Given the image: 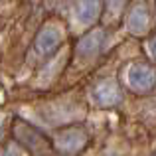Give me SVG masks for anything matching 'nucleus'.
<instances>
[{"mask_svg": "<svg viewBox=\"0 0 156 156\" xmlns=\"http://www.w3.org/2000/svg\"><path fill=\"white\" fill-rule=\"evenodd\" d=\"M87 140L89 136L81 126H67V129L55 133V136H53V144L61 154H77L87 144Z\"/></svg>", "mask_w": 156, "mask_h": 156, "instance_id": "nucleus-1", "label": "nucleus"}, {"mask_svg": "<svg viewBox=\"0 0 156 156\" xmlns=\"http://www.w3.org/2000/svg\"><path fill=\"white\" fill-rule=\"evenodd\" d=\"M129 87L136 93H150L156 87V73L150 65L144 63H134L129 69Z\"/></svg>", "mask_w": 156, "mask_h": 156, "instance_id": "nucleus-2", "label": "nucleus"}, {"mask_svg": "<svg viewBox=\"0 0 156 156\" xmlns=\"http://www.w3.org/2000/svg\"><path fill=\"white\" fill-rule=\"evenodd\" d=\"M14 134L24 146H28V148L34 150V152H46L48 150V140L36 129H32L30 125H26V122H22V121L16 122L14 125Z\"/></svg>", "mask_w": 156, "mask_h": 156, "instance_id": "nucleus-3", "label": "nucleus"}, {"mask_svg": "<svg viewBox=\"0 0 156 156\" xmlns=\"http://www.w3.org/2000/svg\"><path fill=\"white\" fill-rule=\"evenodd\" d=\"M121 89H119L115 79H105L93 89V99L101 107H113L121 101Z\"/></svg>", "mask_w": 156, "mask_h": 156, "instance_id": "nucleus-4", "label": "nucleus"}, {"mask_svg": "<svg viewBox=\"0 0 156 156\" xmlns=\"http://www.w3.org/2000/svg\"><path fill=\"white\" fill-rule=\"evenodd\" d=\"M61 44V30L57 26H46L36 38V50L40 55H50Z\"/></svg>", "mask_w": 156, "mask_h": 156, "instance_id": "nucleus-5", "label": "nucleus"}, {"mask_svg": "<svg viewBox=\"0 0 156 156\" xmlns=\"http://www.w3.org/2000/svg\"><path fill=\"white\" fill-rule=\"evenodd\" d=\"M148 22H150V14H148L146 4H136V6L129 12L126 28H129L130 34L140 36V34H144V30L148 28Z\"/></svg>", "mask_w": 156, "mask_h": 156, "instance_id": "nucleus-6", "label": "nucleus"}, {"mask_svg": "<svg viewBox=\"0 0 156 156\" xmlns=\"http://www.w3.org/2000/svg\"><path fill=\"white\" fill-rule=\"evenodd\" d=\"M103 42H105V34L101 30L89 32V34L83 36V38H81V42H79V53L83 57L95 55V53L103 48Z\"/></svg>", "mask_w": 156, "mask_h": 156, "instance_id": "nucleus-7", "label": "nucleus"}, {"mask_svg": "<svg viewBox=\"0 0 156 156\" xmlns=\"http://www.w3.org/2000/svg\"><path fill=\"white\" fill-rule=\"evenodd\" d=\"M101 0H75V16L79 22L89 24L99 14Z\"/></svg>", "mask_w": 156, "mask_h": 156, "instance_id": "nucleus-8", "label": "nucleus"}, {"mask_svg": "<svg viewBox=\"0 0 156 156\" xmlns=\"http://www.w3.org/2000/svg\"><path fill=\"white\" fill-rule=\"evenodd\" d=\"M126 4V0H109V4H107V8H109L111 14H119V12L122 10V6Z\"/></svg>", "mask_w": 156, "mask_h": 156, "instance_id": "nucleus-9", "label": "nucleus"}, {"mask_svg": "<svg viewBox=\"0 0 156 156\" xmlns=\"http://www.w3.org/2000/svg\"><path fill=\"white\" fill-rule=\"evenodd\" d=\"M4 156H22V150L16 144H8L6 150H4Z\"/></svg>", "mask_w": 156, "mask_h": 156, "instance_id": "nucleus-10", "label": "nucleus"}, {"mask_svg": "<svg viewBox=\"0 0 156 156\" xmlns=\"http://www.w3.org/2000/svg\"><path fill=\"white\" fill-rule=\"evenodd\" d=\"M148 50H150V55L156 59V36L154 38H150V42H148Z\"/></svg>", "mask_w": 156, "mask_h": 156, "instance_id": "nucleus-11", "label": "nucleus"}]
</instances>
